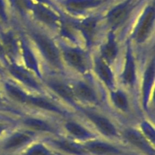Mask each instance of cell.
<instances>
[{"instance_id": "33", "label": "cell", "mask_w": 155, "mask_h": 155, "mask_svg": "<svg viewBox=\"0 0 155 155\" xmlns=\"http://www.w3.org/2000/svg\"><path fill=\"white\" fill-rule=\"evenodd\" d=\"M2 73H3V69H2V68L0 65V74H2Z\"/></svg>"}, {"instance_id": "15", "label": "cell", "mask_w": 155, "mask_h": 155, "mask_svg": "<svg viewBox=\"0 0 155 155\" xmlns=\"http://www.w3.org/2000/svg\"><path fill=\"white\" fill-rule=\"evenodd\" d=\"M155 75V63L154 59H152L149 65H147L144 74L142 84V104L143 107L147 110L148 107L149 100H150V94L153 88V82H154Z\"/></svg>"}, {"instance_id": "3", "label": "cell", "mask_w": 155, "mask_h": 155, "mask_svg": "<svg viewBox=\"0 0 155 155\" xmlns=\"http://www.w3.org/2000/svg\"><path fill=\"white\" fill-rule=\"evenodd\" d=\"M123 137L128 143L146 155H155L154 147L144 137L142 133L132 128L123 131Z\"/></svg>"}, {"instance_id": "18", "label": "cell", "mask_w": 155, "mask_h": 155, "mask_svg": "<svg viewBox=\"0 0 155 155\" xmlns=\"http://www.w3.org/2000/svg\"><path fill=\"white\" fill-rule=\"evenodd\" d=\"M76 99H79L91 104L97 103V97L90 84L84 81H78L72 87Z\"/></svg>"}, {"instance_id": "22", "label": "cell", "mask_w": 155, "mask_h": 155, "mask_svg": "<svg viewBox=\"0 0 155 155\" xmlns=\"http://www.w3.org/2000/svg\"><path fill=\"white\" fill-rule=\"evenodd\" d=\"M0 42L2 43L7 58L12 59L13 62V59L16 57L18 51V46L17 40L15 37V34L12 31L2 33L1 34Z\"/></svg>"}, {"instance_id": "8", "label": "cell", "mask_w": 155, "mask_h": 155, "mask_svg": "<svg viewBox=\"0 0 155 155\" xmlns=\"http://www.w3.org/2000/svg\"><path fill=\"white\" fill-rule=\"evenodd\" d=\"M83 145L91 155H120L123 153L117 146L95 138L85 141Z\"/></svg>"}, {"instance_id": "30", "label": "cell", "mask_w": 155, "mask_h": 155, "mask_svg": "<svg viewBox=\"0 0 155 155\" xmlns=\"http://www.w3.org/2000/svg\"><path fill=\"white\" fill-rule=\"evenodd\" d=\"M0 20L4 23H7L8 21V15L3 0H0Z\"/></svg>"}, {"instance_id": "31", "label": "cell", "mask_w": 155, "mask_h": 155, "mask_svg": "<svg viewBox=\"0 0 155 155\" xmlns=\"http://www.w3.org/2000/svg\"><path fill=\"white\" fill-rule=\"evenodd\" d=\"M8 59V58H7L6 54H5V52L3 48V46H2V43L0 42V61L8 65V59Z\"/></svg>"}, {"instance_id": "11", "label": "cell", "mask_w": 155, "mask_h": 155, "mask_svg": "<svg viewBox=\"0 0 155 155\" xmlns=\"http://www.w3.org/2000/svg\"><path fill=\"white\" fill-rule=\"evenodd\" d=\"M98 21H99L98 17L91 16L83 19L81 21L74 22L76 29L81 33L82 37H84V42L87 47H90L93 44Z\"/></svg>"}, {"instance_id": "27", "label": "cell", "mask_w": 155, "mask_h": 155, "mask_svg": "<svg viewBox=\"0 0 155 155\" xmlns=\"http://www.w3.org/2000/svg\"><path fill=\"white\" fill-rule=\"evenodd\" d=\"M23 155H54L51 149L44 143L31 144L24 152Z\"/></svg>"}, {"instance_id": "24", "label": "cell", "mask_w": 155, "mask_h": 155, "mask_svg": "<svg viewBox=\"0 0 155 155\" xmlns=\"http://www.w3.org/2000/svg\"><path fill=\"white\" fill-rule=\"evenodd\" d=\"M24 124L29 128L32 132H49V133H53L55 129L53 126L45 120L41 119L34 118V117H29L25 119L24 121Z\"/></svg>"}, {"instance_id": "19", "label": "cell", "mask_w": 155, "mask_h": 155, "mask_svg": "<svg viewBox=\"0 0 155 155\" xmlns=\"http://www.w3.org/2000/svg\"><path fill=\"white\" fill-rule=\"evenodd\" d=\"M101 57L108 64L112 63L116 59L119 53V48L113 31L109 33L107 41L101 47Z\"/></svg>"}, {"instance_id": "9", "label": "cell", "mask_w": 155, "mask_h": 155, "mask_svg": "<svg viewBox=\"0 0 155 155\" xmlns=\"http://www.w3.org/2000/svg\"><path fill=\"white\" fill-rule=\"evenodd\" d=\"M8 70L12 76L16 78L18 81L23 83V84L27 87H30L34 90L41 91V87L40 85L35 78L31 74V71H28L27 68L17 65L15 62L8 64Z\"/></svg>"}, {"instance_id": "12", "label": "cell", "mask_w": 155, "mask_h": 155, "mask_svg": "<svg viewBox=\"0 0 155 155\" xmlns=\"http://www.w3.org/2000/svg\"><path fill=\"white\" fill-rule=\"evenodd\" d=\"M122 80L125 84L132 87H134L136 82V65L129 42L127 44L126 62L122 73Z\"/></svg>"}, {"instance_id": "14", "label": "cell", "mask_w": 155, "mask_h": 155, "mask_svg": "<svg viewBox=\"0 0 155 155\" xmlns=\"http://www.w3.org/2000/svg\"><path fill=\"white\" fill-rule=\"evenodd\" d=\"M109 65L101 56H98L94 60V70L97 75L109 89L113 91L115 84L114 75Z\"/></svg>"}, {"instance_id": "2", "label": "cell", "mask_w": 155, "mask_h": 155, "mask_svg": "<svg viewBox=\"0 0 155 155\" xmlns=\"http://www.w3.org/2000/svg\"><path fill=\"white\" fill-rule=\"evenodd\" d=\"M155 17L154 6H149L140 19L133 33V38L138 44H143L149 37L153 26Z\"/></svg>"}, {"instance_id": "25", "label": "cell", "mask_w": 155, "mask_h": 155, "mask_svg": "<svg viewBox=\"0 0 155 155\" xmlns=\"http://www.w3.org/2000/svg\"><path fill=\"white\" fill-rule=\"evenodd\" d=\"M4 88H5L6 94L12 100L20 104H27L29 94L25 93L20 87L15 85L12 83L6 81L4 83Z\"/></svg>"}, {"instance_id": "4", "label": "cell", "mask_w": 155, "mask_h": 155, "mask_svg": "<svg viewBox=\"0 0 155 155\" xmlns=\"http://www.w3.org/2000/svg\"><path fill=\"white\" fill-rule=\"evenodd\" d=\"M62 56L65 62L81 74L87 69L85 53L78 47H65L62 49Z\"/></svg>"}, {"instance_id": "34", "label": "cell", "mask_w": 155, "mask_h": 155, "mask_svg": "<svg viewBox=\"0 0 155 155\" xmlns=\"http://www.w3.org/2000/svg\"><path fill=\"white\" fill-rule=\"evenodd\" d=\"M0 102H1V96H0Z\"/></svg>"}, {"instance_id": "6", "label": "cell", "mask_w": 155, "mask_h": 155, "mask_svg": "<svg viewBox=\"0 0 155 155\" xmlns=\"http://www.w3.org/2000/svg\"><path fill=\"white\" fill-rule=\"evenodd\" d=\"M34 137L35 134L32 131L15 132L4 141L2 149L5 151H15L31 144Z\"/></svg>"}, {"instance_id": "13", "label": "cell", "mask_w": 155, "mask_h": 155, "mask_svg": "<svg viewBox=\"0 0 155 155\" xmlns=\"http://www.w3.org/2000/svg\"><path fill=\"white\" fill-rule=\"evenodd\" d=\"M47 84L56 94L71 104H75L76 97L74 96L72 87L63 81L56 78H50L47 80Z\"/></svg>"}, {"instance_id": "17", "label": "cell", "mask_w": 155, "mask_h": 155, "mask_svg": "<svg viewBox=\"0 0 155 155\" xmlns=\"http://www.w3.org/2000/svg\"><path fill=\"white\" fill-rule=\"evenodd\" d=\"M32 10L36 18L47 26L56 27L60 21L59 16L54 12L42 4L34 5Z\"/></svg>"}, {"instance_id": "1", "label": "cell", "mask_w": 155, "mask_h": 155, "mask_svg": "<svg viewBox=\"0 0 155 155\" xmlns=\"http://www.w3.org/2000/svg\"><path fill=\"white\" fill-rule=\"evenodd\" d=\"M30 36L46 61L54 68H62L60 53L53 40L44 33L37 31H31Z\"/></svg>"}, {"instance_id": "29", "label": "cell", "mask_w": 155, "mask_h": 155, "mask_svg": "<svg viewBox=\"0 0 155 155\" xmlns=\"http://www.w3.org/2000/svg\"><path fill=\"white\" fill-rule=\"evenodd\" d=\"M18 9L21 12H26L29 9H32L33 6L28 0H13Z\"/></svg>"}, {"instance_id": "26", "label": "cell", "mask_w": 155, "mask_h": 155, "mask_svg": "<svg viewBox=\"0 0 155 155\" xmlns=\"http://www.w3.org/2000/svg\"><path fill=\"white\" fill-rule=\"evenodd\" d=\"M110 97L116 108L123 112H126L129 110V100L124 92L122 91L121 90L111 91Z\"/></svg>"}, {"instance_id": "28", "label": "cell", "mask_w": 155, "mask_h": 155, "mask_svg": "<svg viewBox=\"0 0 155 155\" xmlns=\"http://www.w3.org/2000/svg\"><path fill=\"white\" fill-rule=\"evenodd\" d=\"M141 133L144 138L152 144L154 145L155 142V131L153 126L147 122L144 121L141 124Z\"/></svg>"}, {"instance_id": "20", "label": "cell", "mask_w": 155, "mask_h": 155, "mask_svg": "<svg viewBox=\"0 0 155 155\" xmlns=\"http://www.w3.org/2000/svg\"><path fill=\"white\" fill-rule=\"evenodd\" d=\"M65 129L73 138L84 142L94 139L95 135L77 122L69 120L65 123Z\"/></svg>"}, {"instance_id": "32", "label": "cell", "mask_w": 155, "mask_h": 155, "mask_svg": "<svg viewBox=\"0 0 155 155\" xmlns=\"http://www.w3.org/2000/svg\"><path fill=\"white\" fill-rule=\"evenodd\" d=\"M37 1H38L40 2H43V3H47L49 2L48 0H37Z\"/></svg>"}, {"instance_id": "10", "label": "cell", "mask_w": 155, "mask_h": 155, "mask_svg": "<svg viewBox=\"0 0 155 155\" xmlns=\"http://www.w3.org/2000/svg\"><path fill=\"white\" fill-rule=\"evenodd\" d=\"M50 144L60 153L65 155H91L83 144L65 138H58L50 141Z\"/></svg>"}, {"instance_id": "16", "label": "cell", "mask_w": 155, "mask_h": 155, "mask_svg": "<svg viewBox=\"0 0 155 155\" xmlns=\"http://www.w3.org/2000/svg\"><path fill=\"white\" fill-rule=\"evenodd\" d=\"M20 42L23 60L27 68L29 69L30 71H34L36 74V75L40 78H43L42 74H41V69H40L38 60L36 58L33 50L30 47L29 44H28L27 41L24 37L21 39Z\"/></svg>"}, {"instance_id": "21", "label": "cell", "mask_w": 155, "mask_h": 155, "mask_svg": "<svg viewBox=\"0 0 155 155\" xmlns=\"http://www.w3.org/2000/svg\"><path fill=\"white\" fill-rule=\"evenodd\" d=\"M101 3V0H66L65 6L70 12L80 14L86 10L98 6Z\"/></svg>"}, {"instance_id": "5", "label": "cell", "mask_w": 155, "mask_h": 155, "mask_svg": "<svg viewBox=\"0 0 155 155\" xmlns=\"http://www.w3.org/2000/svg\"><path fill=\"white\" fill-rule=\"evenodd\" d=\"M84 113L103 135L108 138L118 137L117 129L115 127L114 124H113V123L107 117L91 110H84Z\"/></svg>"}, {"instance_id": "23", "label": "cell", "mask_w": 155, "mask_h": 155, "mask_svg": "<svg viewBox=\"0 0 155 155\" xmlns=\"http://www.w3.org/2000/svg\"><path fill=\"white\" fill-rule=\"evenodd\" d=\"M27 104H30L34 107H37V108L52 112V113H59V114L63 113V111L59 107H58L56 104H53L49 100L46 99L45 97H43L29 95Z\"/></svg>"}, {"instance_id": "7", "label": "cell", "mask_w": 155, "mask_h": 155, "mask_svg": "<svg viewBox=\"0 0 155 155\" xmlns=\"http://www.w3.org/2000/svg\"><path fill=\"white\" fill-rule=\"evenodd\" d=\"M132 8L130 1H126L113 7L107 15V22L110 28L115 30L123 25L129 17Z\"/></svg>"}]
</instances>
